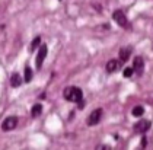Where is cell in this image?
Instances as JSON below:
<instances>
[{"mask_svg": "<svg viewBox=\"0 0 153 150\" xmlns=\"http://www.w3.org/2000/svg\"><path fill=\"white\" fill-rule=\"evenodd\" d=\"M131 114H133L134 117H142V115L144 114V108H143L142 105H137V107H134V108H133Z\"/></svg>", "mask_w": 153, "mask_h": 150, "instance_id": "obj_11", "label": "cell"}, {"mask_svg": "<svg viewBox=\"0 0 153 150\" xmlns=\"http://www.w3.org/2000/svg\"><path fill=\"white\" fill-rule=\"evenodd\" d=\"M96 149H110V147H108V146H104V144H101V146H98Z\"/></svg>", "mask_w": 153, "mask_h": 150, "instance_id": "obj_17", "label": "cell"}, {"mask_svg": "<svg viewBox=\"0 0 153 150\" xmlns=\"http://www.w3.org/2000/svg\"><path fill=\"white\" fill-rule=\"evenodd\" d=\"M149 128H150V121H147V119H142L134 124V131L139 134H144Z\"/></svg>", "mask_w": 153, "mask_h": 150, "instance_id": "obj_5", "label": "cell"}, {"mask_svg": "<svg viewBox=\"0 0 153 150\" xmlns=\"http://www.w3.org/2000/svg\"><path fill=\"white\" fill-rule=\"evenodd\" d=\"M10 85H12V87H19L22 85V79H21L19 73H13L12 75V77H10Z\"/></svg>", "mask_w": 153, "mask_h": 150, "instance_id": "obj_10", "label": "cell"}, {"mask_svg": "<svg viewBox=\"0 0 153 150\" xmlns=\"http://www.w3.org/2000/svg\"><path fill=\"white\" fill-rule=\"evenodd\" d=\"M118 67H120V63L117 61V60H110L108 63H107V72L108 73H114V72H117L118 70Z\"/></svg>", "mask_w": 153, "mask_h": 150, "instance_id": "obj_8", "label": "cell"}, {"mask_svg": "<svg viewBox=\"0 0 153 150\" xmlns=\"http://www.w3.org/2000/svg\"><path fill=\"white\" fill-rule=\"evenodd\" d=\"M16 124H18V117H15V115L7 117V118L1 122V130H3V131H10V130L16 128Z\"/></svg>", "mask_w": 153, "mask_h": 150, "instance_id": "obj_3", "label": "cell"}, {"mask_svg": "<svg viewBox=\"0 0 153 150\" xmlns=\"http://www.w3.org/2000/svg\"><path fill=\"white\" fill-rule=\"evenodd\" d=\"M41 112H42V105H39V104L34 105V108L31 109V115H32V117H38Z\"/></svg>", "mask_w": 153, "mask_h": 150, "instance_id": "obj_13", "label": "cell"}, {"mask_svg": "<svg viewBox=\"0 0 153 150\" xmlns=\"http://www.w3.org/2000/svg\"><path fill=\"white\" fill-rule=\"evenodd\" d=\"M39 44H41V37H35V38H34V41L31 42L29 51H31V53H32V51H35V50H37V47H41Z\"/></svg>", "mask_w": 153, "mask_h": 150, "instance_id": "obj_12", "label": "cell"}, {"mask_svg": "<svg viewBox=\"0 0 153 150\" xmlns=\"http://www.w3.org/2000/svg\"><path fill=\"white\" fill-rule=\"evenodd\" d=\"M47 53H48V48H47L45 44H42L41 48H39L38 55H37V61H35V64H37L38 69H41V66H42V63H44V60H45V57H47Z\"/></svg>", "mask_w": 153, "mask_h": 150, "instance_id": "obj_6", "label": "cell"}, {"mask_svg": "<svg viewBox=\"0 0 153 150\" xmlns=\"http://www.w3.org/2000/svg\"><path fill=\"white\" fill-rule=\"evenodd\" d=\"M130 54H131V48H130V47L121 48V50H120V60H121V61H127L128 57H130Z\"/></svg>", "mask_w": 153, "mask_h": 150, "instance_id": "obj_9", "label": "cell"}, {"mask_svg": "<svg viewBox=\"0 0 153 150\" xmlns=\"http://www.w3.org/2000/svg\"><path fill=\"white\" fill-rule=\"evenodd\" d=\"M133 72H134V70H133L131 67H125L124 72H122V75H124V77H131V76H133Z\"/></svg>", "mask_w": 153, "mask_h": 150, "instance_id": "obj_15", "label": "cell"}, {"mask_svg": "<svg viewBox=\"0 0 153 150\" xmlns=\"http://www.w3.org/2000/svg\"><path fill=\"white\" fill-rule=\"evenodd\" d=\"M146 143H147V139H146V137H143V139H142V147H144V146H146Z\"/></svg>", "mask_w": 153, "mask_h": 150, "instance_id": "obj_16", "label": "cell"}, {"mask_svg": "<svg viewBox=\"0 0 153 150\" xmlns=\"http://www.w3.org/2000/svg\"><path fill=\"white\" fill-rule=\"evenodd\" d=\"M101 118H102V109L101 108H98V109H95V111H92L90 115H89V118H88V125H96L99 121H101Z\"/></svg>", "mask_w": 153, "mask_h": 150, "instance_id": "obj_4", "label": "cell"}, {"mask_svg": "<svg viewBox=\"0 0 153 150\" xmlns=\"http://www.w3.org/2000/svg\"><path fill=\"white\" fill-rule=\"evenodd\" d=\"M112 19H114L115 22L121 26V28H128L130 26V23H128V19H127V16L124 15V12H121V10H115L114 13H112Z\"/></svg>", "mask_w": 153, "mask_h": 150, "instance_id": "obj_2", "label": "cell"}, {"mask_svg": "<svg viewBox=\"0 0 153 150\" xmlns=\"http://www.w3.org/2000/svg\"><path fill=\"white\" fill-rule=\"evenodd\" d=\"M63 96H64V99H67L70 102H80L82 98H83V92H82L80 87L70 86V87H66L63 90Z\"/></svg>", "mask_w": 153, "mask_h": 150, "instance_id": "obj_1", "label": "cell"}, {"mask_svg": "<svg viewBox=\"0 0 153 150\" xmlns=\"http://www.w3.org/2000/svg\"><path fill=\"white\" fill-rule=\"evenodd\" d=\"M32 76H34V73H32L31 67H26V69H25V82H26V83H28V82H31Z\"/></svg>", "mask_w": 153, "mask_h": 150, "instance_id": "obj_14", "label": "cell"}, {"mask_svg": "<svg viewBox=\"0 0 153 150\" xmlns=\"http://www.w3.org/2000/svg\"><path fill=\"white\" fill-rule=\"evenodd\" d=\"M143 69H144V60L140 55H137L134 58V61H133V70L137 72V75H142L143 73Z\"/></svg>", "mask_w": 153, "mask_h": 150, "instance_id": "obj_7", "label": "cell"}]
</instances>
